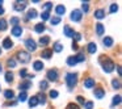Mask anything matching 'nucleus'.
Returning a JSON list of instances; mask_svg holds the SVG:
<instances>
[{
	"mask_svg": "<svg viewBox=\"0 0 122 109\" xmlns=\"http://www.w3.org/2000/svg\"><path fill=\"white\" fill-rule=\"evenodd\" d=\"M66 84L68 85L70 89H71V88H74L75 85L77 84V74H72V72L67 74L66 75Z\"/></svg>",
	"mask_w": 122,
	"mask_h": 109,
	"instance_id": "1",
	"label": "nucleus"
},
{
	"mask_svg": "<svg viewBox=\"0 0 122 109\" xmlns=\"http://www.w3.org/2000/svg\"><path fill=\"white\" fill-rule=\"evenodd\" d=\"M114 67H116L114 62L112 61V59H109V58H105V62H102V70L104 71L108 72V74H110V72L114 70Z\"/></svg>",
	"mask_w": 122,
	"mask_h": 109,
	"instance_id": "2",
	"label": "nucleus"
},
{
	"mask_svg": "<svg viewBox=\"0 0 122 109\" xmlns=\"http://www.w3.org/2000/svg\"><path fill=\"white\" fill-rule=\"evenodd\" d=\"M17 59H19L21 63H29L30 62V54L28 51H21L20 50L17 53Z\"/></svg>",
	"mask_w": 122,
	"mask_h": 109,
	"instance_id": "3",
	"label": "nucleus"
},
{
	"mask_svg": "<svg viewBox=\"0 0 122 109\" xmlns=\"http://www.w3.org/2000/svg\"><path fill=\"white\" fill-rule=\"evenodd\" d=\"M47 80H50V82H56L58 80V71H56L55 68H51V70H49L47 71Z\"/></svg>",
	"mask_w": 122,
	"mask_h": 109,
	"instance_id": "4",
	"label": "nucleus"
},
{
	"mask_svg": "<svg viewBox=\"0 0 122 109\" xmlns=\"http://www.w3.org/2000/svg\"><path fill=\"white\" fill-rule=\"evenodd\" d=\"M81 17H83L81 11H79V9H75V11H72V13H71V20H72L74 22H80V21H81Z\"/></svg>",
	"mask_w": 122,
	"mask_h": 109,
	"instance_id": "5",
	"label": "nucleus"
},
{
	"mask_svg": "<svg viewBox=\"0 0 122 109\" xmlns=\"http://www.w3.org/2000/svg\"><path fill=\"white\" fill-rule=\"evenodd\" d=\"M25 46H26V49L29 51H36V49H37V43L32 38H26L25 40Z\"/></svg>",
	"mask_w": 122,
	"mask_h": 109,
	"instance_id": "6",
	"label": "nucleus"
},
{
	"mask_svg": "<svg viewBox=\"0 0 122 109\" xmlns=\"http://www.w3.org/2000/svg\"><path fill=\"white\" fill-rule=\"evenodd\" d=\"M26 1H16V3L13 4V9L17 12H22L25 8H26Z\"/></svg>",
	"mask_w": 122,
	"mask_h": 109,
	"instance_id": "7",
	"label": "nucleus"
},
{
	"mask_svg": "<svg viewBox=\"0 0 122 109\" xmlns=\"http://www.w3.org/2000/svg\"><path fill=\"white\" fill-rule=\"evenodd\" d=\"M30 87H32V83H30L29 80H25V82L20 83L19 89H20V91H22V92H26V89H29Z\"/></svg>",
	"mask_w": 122,
	"mask_h": 109,
	"instance_id": "8",
	"label": "nucleus"
},
{
	"mask_svg": "<svg viewBox=\"0 0 122 109\" xmlns=\"http://www.w3.org/2000/svg\"><path fill=\"white\" fill-rule=\"evenodd\" d=\"M38 43H40V46H42V47H46V46L50 43V37H47V36H43V37L40 38Z\"/></svg>",
	"mask_w": 122,
	"mask_h": 109,
	"instance_id": "9",
	"label": "nucleus"
},
{
	"mask_svg": "<svg viewBox=\"0 0 122 109\" xmlns=\"http://www.w3.org/2000/svg\"><path fill=\"white\" fill-rule=\"evenodd\" d=\"M84 87L88 88V89H89V88H93L95 87V79H93V78H87V79L84 80Z\"/></svg>",
	"mask_w": 122,
	"mask_h": 109,
	"instance_id": "10",
	"label": "nucleus"
},
{
	"mask_svg": "<svg viewBox=\"0 0 122 109\" xmlns=\"http://www.w3.org/2000/svg\"><path fill=\"white\" fill-rule=\"evenodd\" d=\"M55 12H56V15H58V17H61L62 15L66 13V7H64L63 4H59V5L55 7Z\"/></svg>",
	"mask_w": 122,
	"mask_h": 109,
	"instance_id": "11",
	"label": "nucleus"
},
{
	"mask_svg": "<svg viewBox=\"0 0 122 109\" xmlns=\"http://www.w3.org/2000/svg\"><path fill=\"white\" fill-rule=\"evenodd\" d=\"M12 34L15 36V37H20V36L22 34V28L20 26V25H17V26H13L12 28Z\"/></svg>",
	"mask_w": 122,
	"mask_h": 109,
	"instance_id": "12",
	"label": "nucleus"
},
{
	"mask_svg": "<svg viewBox=\"0 0 122 109\" xmlns=\"http://www.w3.org/2000/svg\"><path fill=\"white\" fill-rule=\"evenodd\" d=\"M41 57H42L43 59H50L51 57H53V50H51V49H46V50H43L42 53H41Z\"/></svg>",
	"mask_w": 122,
	"mask_h": 109,
	"instance_id": "13",
	"label": "nucleus"
},
{
	"mask_svg": "<svg viewBox=\"0 0 122 109\" xmlns=\"http://www.w3.org/2000/svg\"><path fill=\"white\" fill-rule=\"evenodd\" d=\"M3 47L4 49H11V47H13V42H12V40L9 37H7V38H4L3 40Z\"/></svg>",
	"mask_w": 122,
	"mask_h": 109,
	"instance_id": "14",
	"label": "nucleus"
},
{
	"mask_svg": "<svg viewBox=\"0 0 122 109\" xmlns=\"http://www.w3.org/2000/svg\"><path fill=\"white\" fill-rule=\"evenodd\" d=\"M96 33H97V36H102L105 33V28H104V25L101 22L96 24Z\"/></svg>",
	"mask_w": 122,
	"mask_h": 109,
	"instance_id": "15",
	"label": "nucleus"
},
{
	"mask_svg": "<svg viewBox=\"0 0 122 109\" xmlns=\"http://www.w3.org/2000/svg\"><path fill=\"white\" fill-rule=\"evenodd\" d=\"M93 93H95V97L96 99H102L104 96H105V91H104L102 88H96Z\"/></svg>",
	"mask_w": 122,
	"mask_h": 109,
	"instance_id": "16",
	"label": "nucleus"
},
{
	"mask_svg": "<svg viewBox=\"0 0 122 109\" xmlns=\"http://www.w3.org/2000/svg\"><path fill=\"white\" fill-rule=\"evenodd\" d=\"M74 34H75L74 29H72L71 26H68V25H66V26H64V36H66V37H74Z\"/></svg>",
	"mask_w": 122,
	"mask_h": 109,
	"instance_id": "17",
	"label": "nucleus"
},
{
	"mask_svg": "<svg viewBox=\"0 0 122 109\" xmlns=\"http://www.w3.org/2000/svg\"><path fill=\"white\" fill-rule=\"evenodd\" d=\"M4 97H5L7 100H12V99H15L13 89H5L4 91Z\"/></svg>",
	"mask_w": 122,
	"mask_h": 109,
	"instance_id": "18",
	"label": "nucleus"
},
{
	"mask_svg": "<svg viewBox=\"0 0 122 109\" xmlns=\"http://www.w3.org/2000/svg\"><path fill=\"white\" fill-rule=\"evenodd\" d=\"M102 43H104L105 47H112V46H113V38L112 37H105L102 40Z\"/></svg>",
	"mask_w": 122,
	"mask_h": 109,
	"instance_id": "19",
	"label": "nucleus"
},
{
	"mask_svg": "<svg viewBox=\"0 0 122 109\" xmlns=\"http://www.w3.org/2000/svg\"><path fill=\"white\" fill-rule=\"evenodd\" d=\"M45 25H43V22H40V24H36V26H34V30H36V33H42V32H45Z\"/></svg>",
	"mask_w": 122,
	"mask_h": 109,
	"instance_id": "20",
	"label": "nucleus"
},
{
	"mask_svg": "<svg viewBox=\"0 0 122 109\" xmlns=\"http://www.w3.org/2000/svg\"><path fill=\"white\" fill-rule=\"evenodd\" d=\"M33 68H34L36 71H41V70H43V63L41 61H36L34 63H33Z\"/></svg>",
	"mask_w": 122,
	"mask_h": 109,
	"instance_id": "21",
	"label": "nucleus"
},
{
	"mask_svg": "<svg viewBox=\"0 0 122 109\" xmlns=\"http://www.w3.org/2000/svg\"><path fill=\"white\" fill-rule=\"evenodd\" d=\"M51 50H53L54 53H61V51L63 50V45L59 43V42H55V43H54V47L51 49Z\"/></svg>",
	"mask_w": 122,
	"mask_h": 109,
	"instance_id": "22",
	"label": "nucleus"
},
{
	"mask_svg": "<svg viewBox=\"0 0 122 109\" xmlns=\"http://www.w3.org/2000/svg\"><path fill=\"white\" fill-rule=\"evenodd\" d=\"M29 105H30V108H36V106L38 105L37 96H32V97L29 99Z\"/></svg>",
	"mask_w": 122,
	"mask_h": 109,
	"instance_id": "23",
	"label": "nucleus"
},
{
	"mask_svg": "<svg viewBox=\"0 0 122 109\" xmlns=\"http://www.w3.org/2000/svg\"><path fill=\"white\" fill-rule=\"evenodd\" d=\"M96 50H97V46H96V43H93V42L88 43V53H89V54H95Z\"/></svg>",
	"mask_w": 122,
	"mask_h": 109,
	"instance_id": "24",
	"label": "nucleus"
},
{
	"mask_svg": "<svg viewBox=\"0 0 122 109\" xmlns=\"http://www.w3.org/2000/svg\"><path fill=\"white\" fill-rule=\"evenodd\" d=\"M95 17H96L97 20L104 19V17H105V12H104L102 9H97V11L95 12Z\"/></svg>",
	"mask_w": 122,
	"mask_h": 109,
	"instance_id": "25",
	"label": "nucleus"
},
{
	"mask_svg": "<svg viewBox=\"0 0 122 109\" xmlns=\"http://www.w3.org/2000/svg\"><path fill=\"white\" fill-rule=\"evenodd\" d=\"M37 100H38V104H42V105H45V104H46V95L42 92L41 95L37 96Z\"/></svg>",
	"mask_w": 122,
	"mask_h": 109,
	"instance_id": "26",
	"label": "nucleus"
},
{
	"mask_svg": "<svg viewBox=\"0 0 122 109\" xmlns=\"http://www.w3.org/2000/svg\"><path fill=\"white\" fill-rule=\"evenodd\" d=\"M37 16H38L37 11H36V9H30V11L28 12V16H26V19H28V20H30V19H36Z\"/></svg>",
	"mask_w": 122,
	"mask_h": 109,
	"instance_id": "27",
	"label": "nucleus"
},
{
	"mask_svg": "<svg viewBox=\"0 0 122 109\" xmlns=\"http://www.w3.org/2000/svg\"><path fill=\"white\" fill-rule=\"evenodd\" d=\"M51 8H53V3H51V1H47V3L42 4V9H43L45 12H49Z\"/></svg>",
	"mask_w": 122,
	"mask_h": 109,
	"instance_id": "28",
	"label": "nucleus"
},
{
	"mask_svg": "<svg viewBox=\"0 0 122 109\" xmlns=\"http://www.w3.org/2000/svg\"><path fill=\"white\" fill-rule=\"evenodd\" d=\"M7 26H8V22H7L5 20L0 19V32H4V30L7 29Z\"/></svg>",
	"mask_w": 122,
	"mask_h": 109,
	"instance_id": "29",
	"label": "nucleus"
},
{
	"mask_svg": "<svg viewBox=\"0 0 122 109\" xmlns=\"http://www.w3.org/2000/svg\"><path fill=\"white\" fill-rule=\"evenodd\" d=\"M67 64H68V66H71V67L75 66V64H77L75 57H68V58H67Z\"/></svg>",
	"mask_w": 122,
	"mask_h": 109,
	"instance_id": "30",
	"label": "nucleus"
},
{
	"mask_svg": "<svg viewBox=\"0 0 122 109\" xmlns=\"http://www.w3.org/2000/svg\"><path fill=\"white\" fill-rule=\"evenodd\" d=\"M47 87H49V83H47V80H41V83H40V88H41V91H46L47 89Z\"/></svg>",
	"mask_w": 122,
	"mask_h": 109,
	"instance_id": "31",
	"label": "nucleus"
},
{
	"mask_svg": "<svg viewBox=\"0 0 122 109\" xmlns=\"http://www.w3.org/2000/svg\"><path fill=\"white\" fill-rule=\"evenodd\" d=\"M119 104H121V95H116L113 97V104L112 105L116 106V105H119Z\"/></svg>",
	"mask_w": 122,
	"mask_h": 109,
	"instance_id": "32",
	"label": "nucleus"
},
{
	"mask_svg": "<svg viewBox=\"0 0 122 109\" xmlns=\"http://www.w3.org/2000/svg\"><path fill=\"white\" fill-rule=\"evenodd\" d=\"M16 66H17L16 59H15V58H9L8 59V67H9V68H15Z\"/></svg>",
	"mask_w": 122,
	"mask_h": 109,
	"instance_id": "33",
	"label": "nucleus"
},
{
	"mask_svg": "<svg viewBox=\"0 0 122 109\" xmlns=\"http://www.w3.org/2000/svg\"><path fill=\"white\" fill-rule=\"evenodd\" d=\"M26 99H28V93L26 92H20V95H19V101H21V103H24V101H26Z\"/></svg>",
	"mask_w": 122,
	"mask_h": 109,
	"instance_id": "34",
	"label": "nucleus"
},
{
	"mask_svg": "<svg viewBox=\"0 0 122 109\" xmlns=\"http://www.w3.org/2000/svg\"><path fill=\"white\" fill-rule=\"evenodd\" d=\"M112 84H113V88H116V89H119V88H121V82H119L118 79H113L112 80Z\"/></svg>",
	"mask_w": 122,
	"mask_h": 109,
	"instance_id": "35",
	"label": "nucleus"
},
{
	"mask_svg": "<svg viewBox=\"0 0 122 109\" xmlns=\"http://www.w3.org/2000/svg\"><path fill=\"white\" fill-rule=\"evenodd\" d=\"M5 82L7 83H12V82H13V74H12V72H7V74H5Z\"/></svg>",
	"mask_w": 122,
	"mask_h": 109,
	"instance_id": "36",
	"label": "nucleus"
},
{
	"mask_svg": "<svg viewBox=\"0 0 122 109\" xmlns=\"http://www.w3.org/2000/svg\"><path fill=\"white\" fill-rule=\"evenodd\" d=\"M59 22H61V17H58V16L51 17V25H58Z\"/></svg>",
	"mask_w": 122,
	"mask_h": 109,
	"instance_id": "37",
	"label": "nucleus"
},
{
	"mask_svg": "<svg viewBox=\"0 0 122 109\" xmlns=\"http://www.w3.org/2000/svg\"><path fill=\"white\" fill-rule=\"evenodd\" d=\"M75 59H76V62L79 63V62H84L85 61V57H84V54H76Z\"/></svg>",
	"mask_w": 122,
	"mask_h": 109,
	"instance_id": "38",
	"label": "nucleus"
},
{
	"mask_svg": "<svg viewBox=\"0 0 122 109\" xmlns=\"http://www.w3.org/2000/svg\"><path fill=\"white\" fill-rule=\"evenodd\" d=\"M41 19H42V21L49 20V19H50V12H42V15H41Z\"/></svg>",
	"mask_w": 122,
	"mask_h": 109,
	"instance_id": "39",
	"label": "nucleus"
},
{
	"mask_svg": "<svg viewBox=\"0 0 122 109\" xmlns=\"http://www.w3.org/2000/svg\"><path fill=\"white\" fill-rule=\"evenodd\" d=\"M20 78H22V79H25V78H28V70H26V68H22V70H20Z\"/></svg>",
	"mask_w": 122,
	"mask_h": 109,
	"instance_id": "40",
	"label": "nucleus"
},
{
	"mask_svg": "<svg viewBox=\"0 0 122 109\" xmlns=\"http://www.w3.org/2000/svg\"><path fill=\"white\" fill-rule=\"evenodd\" d=\"M49 96H50L51 99H56V97H58V91L51 89V91H50V93H49Z\"/></svg>",
	"mask_w": 122,
	"mask_h": 109,
	"instance_id": "41",
	"label": "nucleus"
},
{
	"mask_svg": "<svg viewBox=\"0 0 122 109\" xmlns=\"http://www.w3.org/2000/svg\"><path fill=\"white\" fill-rule=\"evenodd\" d=\"M20 22V19L19 17H12L11 19V24L13 25V26H17V24Z\"/></svg>",
	"mask_w": 122,
	"mask_h": 109,
	"instance_id": "42",
	"label": "nucleus"
},
{
	"mask_svg": "<svg viewBox=\"0 0 122 109\" xmlns=\"http://www.w3.org/2000/svg\"><path fill=\"white\" fill-rule=\"evenodd\" d=\"M84 108L85 109H93V103H92V101H85V103H84Z\"/></svg>",
	"mask_w": 122,
	"mask_h": 109,
	"instance_id": "43",
	"label": "nucleus"
},
{
	"mask_svg": "<svg viewBox=\"0 0 122 109\" xmlns=\"http://www.w3.org/2000/svg\"><path fill=\"white\" fill-rule=\"evenodd\" d=\"M66 109H80V106H77L76 104H74V103H70L68 105L66 106Z\"/></svg>",
	"mask_w": 122,
	"mask_h": 109,
	"instance_id": "44",
	"label": "nucleus"
},
{
	"mask_svg": "<svg viewBox=\"0 0 122 109\" xmlns=\"http://www.w3.org/2000/svg\"><path fill=\"white\" fill-rule=\"evenodd\" d=\"M118 11V5H117V4H112L110 5V13H116V12Z\"/></svg>",
	"mask_w": 122,
	"mask_h": 109,
	"instance_id": "45",
	"label": "nucleus"
},
{
	"mask_svg": "<svg viewBox=\"0 0 122 109\" xmlns=\"http://www.w3.org/2000/svg\"><path fill=\"white\" fill-rule=\"evenodd\" d=\"M74 38H75L74 42H77V41H80V40H81V36H80V33H75V34H74Z\"/></svg>",
	"mask_w": 122,
	"mask_h": 109,
	"instance_id": "46",
	"label": "nucleus"
},
{
	"mask_svg": "<svg viewBox=\"0 0 122 109\" xmlns=\"http://www.w3.org/2000/svg\"><path fill=\"white\" fill-rule=\"evenodd\" d=\"M83 12H88V9H89V5H88V3H83ZM81 12V13H83Z\"/></svg>",
	"mask_w": 122,
	"mask_h": 109,
	"instance_id": "47",
	"label": "nucleus"
},
{
	"mask_svg": "<svg viewBox=\"0 0 122 109\" xmlns=\"http://www.w3.org/2000/svg\"><path fill=\"white\" fill-rule=\"evenodd\" d=\"M77 101H79L80 104H83V105H84V103H85V101H84V99H83L81 96H77Z\"/></svg>",
	"mask_w": 122,
	"mask_h": 109,
	"instance_id": "48",
	"label": "nucleus"
},
{
	"mask_svg": "<svg viewBox=\"0 0 122 109\" xmlns=\"http://www.w3.org/2000/svg\"><path fill=\"white\" fill-rule=\"evenodd\" d=\"M72 49H74V50H77V49H79V46H77V43H76V42L72 43Z\"/></svg>",
	"mask_w": 122,
	"mask_h": 109,
	"instance_id": "49",
	"label": "nucleus"
},
{
	"mask_svg": "<svg viewBox=\"0 0 122 109\" xmlns=\"http://www.w3.org/2000/svg\"><path fill=\"white\" fill-rule=\"evenodd\" d=\"M117 72H118V75H121V66L119 64H117Z\"/></svg>",
	"mask_w": 122,
	"mask_h": 109,
	"instance_id": "50",
	"label": "nucleus"
},
{
	"mask_svg": "<svg viewBox=\"0 0 122 109\" xmlns=\"http://www.w3.org/2000/svg\"><path fill=\"white\" fill-rule=\"evenodd\" d=\"M5 13V11H4V8L3 7H0V15H4Z\"/></svg>",
	"mask_w": 122,
	"mask_h": 109,
	"instance_id": "51",
	"label": "nucleus"
},
{
	"mask_svg": "<svg viewBox=\"0 0 122 109\" xmlns=\"http://www.w3.org/2000/svg\"><path fill=\"white\" fill-rule=\"evenodd\" d=\"M3 5V0H0V7Z\"/></svg>",
	"mask_w": 122,
	"mask_h": 109,
	"instance_id": "52",
	"label": "nucleus"
},
{
	"mask_svg": "<svg viewBox=\"0 0 122 109\" xmlns=\"http://www.w3.org/2000/svg\"><path fill=\"white\" fill-rule=\"evenodd\" d=\"M3 71V67H1V64H0V72Z\"/></svg>",
	"mask_w": 122,
	"mask_h": 109,
	"instance_id": "53",
	"label": "nucleus"
},
{
	"mask_svg": "<svg viewBox=\"0 0 122 109\" xmlns=\"http://www.w3.org/2000/svg\"><path fill=\"white\" fill-rule=\"evenodd\" d=\"M0 55H1V47H0Z\"/></svg>",
	"mask_w": 122,
	"mask_h": 109,
	"instance_id": "54",
	"label": "nucleus"
}]
</instances>
